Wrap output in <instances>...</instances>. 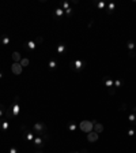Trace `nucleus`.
Returning <instances> with one entry per match:
<instances>
[{
  "instance_id": "obj_1",
  "label": "nucleus",
  "mask_w": 136,
  "mask_h": 153,
  "mask_svg": "<svg viewBox=\"0 0 136 153\" xmlns=\"http://www.w3.org/2000/svg\"><path fill=\"white\" fill-rule=\"evenodd\" d=\"M33 133L35 134V135L41 137L45 142H46L51 137H49V134H48V127L46 124L44 123V122H37V123L33 126Z\"/></svg>"
},
{
  "instance_id": "obj_2",
  "label": "nucleus",
  "mask_w": 136,
  "mask_h": 153,
  "mask_svg": "<svg viewBox=\"0 0 136 153\" xmlns=\"http://www.w3.org/2000/svg\"><path fill=\"white\" fill-rule=\"evenodd\" d=\"M79 128H80V131L89 134L90 131H93V130H94L93 120H82L80 123H79Z\"/></svg>"
},
{
  "instance_id": "obj_3",
  "label": "nucleus",
  "mask_w": 136,
  "mask_h": 153,
  "mask_svg": "<svg viewBox=\"0 0 136 153\" xmlns=\"http://www.w3.org/2000/svg\"><path fill=\"white\" fill-rule=\"evenodd\" d=\"M85 66H86L85 62H82V60L76 59L72 64H71V68H72L74 71H80V70H83V68H85Z\"/></svg>"
},
{
  "instance_id": "obj_4",
  "label": "nucleus",
  "mask_w": 136,
  "mask_h": 153,
  "mask_svg": "<svg viewBox=\"0 0 136 153\" xmlns=\"http://www.w3.org/2000/svg\"><path fill=\"white\" fill-rule=\"evenodd\" d=\"M21 128L23 130V137H25L27 141H31V142H33V140H34V133L30 131V130H27V127H26V126H23V124L21 126Z\"/></svg>"
},
{
  "instance_id": "obj_5",
  "label": "nucleus",
  "mask_w": 136,
  "mask_h": 153,
  "mask_svg": "<svg viewBox=\"0 0 136 153\" xmlns=\"http://www.w3.org/2000/svg\"><path fill=\"white\" fill-rule=\"evenodd\" d=\"M22 66L21 63H12V66H11V71L15 74V75H21L22 74Z\"/></svg>"
},
{
  "instance_id": "obj_6",
  "label": "nucleus",
  "mask_w": 136,
  "mask_h": 153,
  "mask_svg": "<svg viewBox=\"0 0 136 153\" xmlns=\"http://www.w3.org/2000/svg\"><path fill=\"white\" fill-rule=\"evenodd\" d=\"M33 144L35 145V146H37V148H44V146H45V141L42 140V138H41V137H34V140H33Z\"/></svg>"
},
{
  "instance_id": "obj_7",
  "label": "nucleus",
  "mask_w": 136,
  "mask_h": 153,
  "mask_svg": "<svg viewBox=\"0 0 136 153\" xmlns=\"http://www.w3.org/2000/svg\"><path fill=\"white\" fill-rule=\"evenodd\" d=\"M98 137H99V134L95 131H90L89 134H87V141L89 142H97L98 141Z\"/></svg>"
},
{
  "instance_id": "obj_8",
  "label": "nucleus",
  "mask_w": 136,
  "mask_h": 153,
  "mask_svg": "<svg viewBox=\"0 0 136 153\" xmlns=\"http://www.w3.org/2000/svg\"><path fill=\"white\" fill-rule=\"evenodd\" d=\"M8 128H10V120L1 119V118H0V130H3V131H7Z\"/></svg>"
},
{
  "instance_id": "obj_9",
  "label": "nucleus",
  "mask_w": 136,
  "mask_h": 153,
  "mask_svg": "<svg viewBox=\"0 0 136 153\" xmlns=\"http://www.w3.org/2000/svg\"><path fill=\"white\" fill-rule=\"evenodd\" d=\"M93 123H94V130H93V131L98 133V134L103 131V126H102L99 122H97V120H93Z\"/></svg>"
},
{
  "instance_id": "obj_10",
  "label": "nucleus",
  "mask_w": 136,
  "mask_h": 153,
  "mask_svg": "<svg viewBox=\"0 0 136 153\" xmlns=\"http://www.w3.org/2000/svg\"><path fill=\"white\" fill-rule=\"evenodd\" d=\"M0 43L3 44V45H8V44L11 43V38H10L8 36L3 34V36H0Z\"/></svg>"
},
{
  "instance_id": "obj_11",
  "label": "nucleus",
  "mask_w": 136,
  "mask_h": 153,
  "mask_svg": "<svg viewBox=\"0 0 136 153\" xmlns=\"http://www.w3.org/2000/svg\"><path fill=\"white\" fill-rule=\"evenodd\" d=\"M12 60H14V63H21V60H22V56L19 52H12Z\"/></svg>"
},
{
  "instance_id": "obj_12",
  "label": "nucleus",
  "mask_w": 136,
  "mask_h": 153,
  "mask_svg": "<svg viewBox=\"0 0 136 153\" xmlns=\"http://www.w3.org/2000/svg\"><path fill=\"white\" fill-rule=\"evenodd\" d=\"M105 85H106V88H113L114 86V81L112 79L110 76H106L105 78Z\"/></svg>"
},
{
  "instance_id": "obj_13",
  "label": "nucleus",
  "mask_w": 136,
  "mask_h": 153,
  "mask_svg": "<svg viewBox=\"0 0 136 153\" xmlns=\"http://www.w3.org/2000/svg\"><path fill=\"white\" fill-rule=\"evenodd\" d=\"M65 49H67V45H65V44H59V45H57V53H60V55H61V53H64V52H65Z\"/></svg>"
},
{
  "instance_id": "obj_14",
  "label": "nucleus",
  "mask_w": 136,
  "mask_h": 153,
  "mask_svg": "<svg viewBox=\"0 0 136 153\" xmlns=\"http://www.w3.org/2000/svg\"><path fill=\"white\" fill-rule=\"evenodd\" d=\"M106 13L109 14V15H110L112 13H113V11H114V8H116V4L114 3H109V4H106Z\"/></svg>"
},
{
  "instance_id": "obj_15",
  "label": "nucleus",
  "mask_w": 136,
  "mask_h": 153,
  "mask_svg": "<svg viewBox=\"0 0 136 153\" xmlns=\"http://www.w3.org/2000/svg\"><path fill=\"white\" fill-rule=\"evenodd\" d=\"M67 128H68V131H76L78 130V124L74 123V122H71V123H68Z\"/></svg>"
},
{
  "instance_id": "obj_16",
  "label": "nucleus",
  "mask_w": 136,
  "mask_h": 153,
  "mask_svg": "<svg viewBox=\"0 0 136 153\" xmlns=\"http://www.w3.org/2000/svg\"><path fill=\"white\" fill-rule=\"evenodd\" d=\"M48 67L51 68V70H55L56 67H57V60H55V59H52L49 63H48Z\"/></svg>"
},
{
  "instance_id": "obj_17",
  "label": "nucleus",
  "mask_w": 136,
  "mask_h": 153,
  "mask_svg": "<svg viewBox=\"0 0 136 153\" xmlns=\"http://www.w3.org/2000/svg\"><path fill=\"white\" fill-rule=\"evenodd\" d=\"M26 45H27V48H29L30 51H34V49H35V47H37L35 41H29V43L26 44Z\"/></svg>"
},
{
  "instance_id": "obj_18",
  "label": "nucleus",
  "mask_w": 136,
  "mask_h": 153,
  "mask_svg": "<svg viewBox=\"0 0 136 153\" xmlns=\"http://www.w3.org/2000/svg\"><path fill=\"white\" fill-rule=\"evenodd\" d=\"M30 64V60L27 59V57H22V60H21V66L22 67H27Z\"/></svg>"
},
{
  "instance_id": "obj_19",
  "label": "nucleus",
  "mask_w": 136,
  "mask_h": 153,
  "mask_svg": "<svg viewBox=\"0 0 136 153\" xmlns=\"http://www.w3.org/2000/svg\"><path fill=\"white\" fill-rule=\"evenodd\" d=\"M55 15H56L57 18L63 17V15H64V10H63V8H56V10H55Z\"/></svg>"
},
{
  "instance_id": "obj_20",
  "label": "nucleus",
  "mask_w": 136,
  "mask_h": 153,
  "mask_svg": "<svg viewBox=\"0 0 136 153\" xmlns=\"http://www.w3.org/2000/svg\"><path fill=\"white\" fill-rule=\"evenodd\" d=\"M127 45H128V49H129V51H133V49H135V41H132V40H128Z\"/></svg>"
},
{
  "instance_id": "obj_21",
  "label": "nucleus",
  "mask_w": 136,
  "mask_h": 153,
  "mask_svg": "<svg viewBox=\"0 0 136 153\" xmlns=\"http://www.w3.org/2000/svg\"><path fill=\"white\" fill-rule=\"evenodd\" d=\"M128 120H129L132 124H136V115L135 114H131L129 116H128Z\"/></svg>"
},
{
  "instance_id": "obj_22",
  "label": "nucleus",
  "mask_w": 136,
  "mask_h": 153,
  "mask_svg": "<svg viewBox=\"0 0 136 153\" xmlns=\"http://www.w3.org/2000/svg\"><path fill=\"white\" fill-rule=\"evenodd\" d=\"M97 7L99 10H103L105 7H106V3H105V1H98V3H97Z\"/></svg>"
},
{
  "instance_id": "obj_23",
  "label": "nucleus",
  "mask_w": 136,
  "mask_h": 153,
  "mask_svg": "<svg viewBox=\"0 0 136 153\" xmlns=\"http://www.w3.org/2000/svg\"><path fill=\"white\" fill-rule=\"evenodd\" d=\"M6 114V107L3 104H0V118H3V115Z\"/></svg>"
},
{
  "instance_id": "obj_24",
  "label": "nucleus",
  "mask_w": 136,
  "mask_h": 153,
  "mask_svg": "<svg viewBox=\"0 0 136 153\" xmlns=\"http://www.w3.org/2000/svg\"><path fill=\"white\" fill-rule=\"evenodd\" d=\"M123 85H124V82L121 81V79H117V81H114V86H116V88H121Z\"/></svg>"
},
{
  "instance_id": "obj_25",
  "label": "nucleus",
  "mask_w": 136,
  "mask_h": 153,
  "mask_svg": "<svg viewBox=\"0 0 136 153\" xmlns=\"http://www.w3.org/2000/svg\"><path fill=\"white\" fill-rule=\"evenodd\" d=\"M61 8H63L64 11L69 8V1H63V6H61Z\"/></svg>"
},
{
  "instance_id": "obj_26",
  "label": "nucleus",
  "mask_w": 136,
  "mask_h": 153,
  "mask_svg": "<svg viewBox=\"0 0 136 153\" xmlns=\"http://www.w3.org/2000/svg\"><path fill=\"white\" fill-rule=\"evenodd\" d=\"M108 93L110 96H114L116 94V88H108Z\"/></svg>"
},
{
  "instance_id": "obj_27",
  "label": "nucleus",
  "mask_w": 136,
  "mask_h": 153,
  "mask_svg": "<svg viewBox=\"0 0 136 153\" xmlns=\"http://www.w3.org/2000/svg\"><path fill=\"white\" fill-rule=\"evenodd\" d=\"M125 109H127V104H125V102H124V104H121V105L119 107V111H120V112H124Z\"/></svg>"
},
{
  "instance_id": "obj_28",
  "label": "nucleus",
  "mask_w": 136,
  "mask_h": 153,
  "mask_svg": "<svg viewBox=\"0 0 136 153\" xmlns=\"http://www.w3.org/2000/svg\"><path fill=\"white\" fill-rule=\"evenodd\" d=\"M128 56H129V59H135V56H136L135 51H129V53H128Z\"/></svg>"
},
{
  "instance_id": "obj_29",
  "label": "nucleus",
  "mask_w": 136,
  "mask_h": 153,
  "mask_svg": "<svg viewBox=\"0 0 136 153\" xmlns=\"http://www.w3.org/2000/svg\"><path fill=\"white\" fill-rule=\"evenodd\" d=\"M42 41H44L42 37H37L35 38V44H37V45H38V44H42Z\"/></svg>"
},
{
  "instance_id": "obj_30",
  "label": "nucleus",
  "mask_w": 136,
  "mask_h": 153,
  "mask_svg": "<svg viewBox=\"0 0 136 153\" xmlns=\"http://www.w3.org/2000/svg\"><path fill=\"white\" fill-rule=\"evenodd\" d=\"M64 14H67L68 17H69V15H72V8L69 7V8H68V10H65V11H64Z\"/></svg>"
},
{
  "instance_id": "obj_31",
  "label": "nucleus",
  "mask_w": 136,
  "mask_h": 153,
  "mask_svg": "<svg viewBox=\"0 0 136 153\" xmlns=\"http://www.w3.org/2000/svg\"><path fill=\"white\" fill-rule=\"evenodd\" d=\"M128 135L133 137V135H135V130H133V128H129V130H128Z\"/></svg>"
},
{
  "instance_id": "obj_32",
  "label": "nucleus",
  "mask_w": 136,
  "mask_h": 153,
  "mask_svg": "<svg viewBox=\"0 0 136 153\" xmlns=\"http://www.w3.org/2000/svg\"><path fill=\"white\" fill-rule=\"evenodd\" d=\"M10 153H18V150H17V148H10Z\"/></svg>"
},
{
  "instance_id": "obj_33",
  "label": "nucleus",
  "mask_w": 136,
  "mask_h": 153,
  "mask_svg": "<svg viewBox=\"0 0 136 153\" xmlns=\"http://www.w3.org/2000/svg\"><path fill=\"white\" fill-rule=\"evenodd\" d=\"M93 22H94V19H91V21H90V23L87 25V27H91V26H93Z\"/></svg>"
},
{
  "instance_id": "obj_34",
  "label": "nucleus",
  "mask_w": 136,
  "mask_h": 153,
  "mask_svg": "<svg viewBox=\"0 0 136 153\" xmlns=\"http://www.w3.org/2000/svg\"><path fill=\"white\" fill-rule=\"evenodd\" d=\"M82 153H87V149H83V150H82Z\"/></svg>"
},
{
  "instance_id": "obj_35",
  "label": "nucleus",
  "mask_w": 136,
  "mask_h": 153,
  "mask_svg": "<svg viewBox=\"0 0 136 153\" xmlns=\"http://www.w3.org/2000/svg\"><path fill=\"white\" fill-rule=\"evenodd\" d=\"M1 78H3V74H1V72H0V79H1Z\"/></svg>"
},
{
  "instance_id": "obj_36",
  "label": "nucleus",
  "mask_w": 136,
  "mask_h": 153,
  "mask_svg": "<svg viewBox=\"0 0 136 153\" xmlns=\"http://www.w3.org/2000/svg\"><path fill=\"white\" fill-rule=\"evenodd\" d=\"M72 153H80V152H72Z\"/></svg>"
},
{
  "instance_id": "obj_37",
  "label": "nucleus",
  "mask_w": 136,
  "mask_h": 153,
  "mask_svg": "<svg viewBox=\"0 0 136 153\" xmlns=\"http://www.w3.org/2000/svg\"><path fill=\"white\" fill-rule=\"evenodd\" d=\"M37 153H42V152H37Z\"/></svg>"
}]
</instances>
